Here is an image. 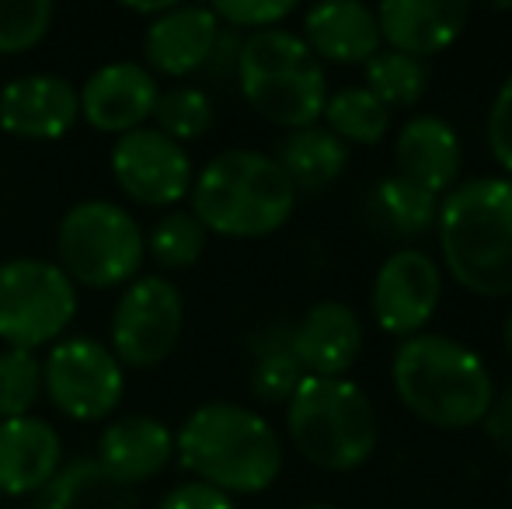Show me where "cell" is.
Returning <instances> with one entry per match:
<instances>
[{"instance_id":"cell-25","label":"cell","mask_w":512,"mask_h":509,"mask_svg":"<svg viewBox=\"0 0 512 509\" xmlns=\"http://www.w3.org/2000/svg\"><path fill=\"white\" fill-rule=\"evenodd\" d=\"M324 129L331 136L349 147V143H359V147H373L387 136L391 129V112L377 102L366 88H342L335 95H328V105H324Z\"/></svg>"},{"instance_id":"cell-4","label":"cell","mask_w":512,"mask_h":509,"mask_svg":"<svg viewBox=\"0 0 512 509\" xmlns=\"http://www.w3.org/2000/svg\"><path fill=\"white\" fill-rule=\"evenodd\" d=\"M192 217L206 234L255 241L283 231L297 210V189L272 154L234 147L206 161L192 182Z\"/></svg>"},{"instance_id":"cell-33","label":"cell","mask_w":512,"mask_h":509,"mask_svg":"<svg viewBox=\"0 0 512 509\" xmlns=\"http://www.w3.org/2000/svg\"><path fill=\"white\" fill-rule=\"evenodd\" d=\"M488 150L506 178H512V74L499 84L488 109Z\"/></svg>"},{"instance_id":"cell-26","label":"cell","mask_w":512,"mask_h":509,"mask_svg":"<svg viewBox=\"0 0 512 509\" xmlns=\"http://www.w3.org/2000/svg\"><path fill=\"white\" fill-rule=\"evenodd\" d=\"M425 88H429V70H425V63L415 60V56L380 49V53L366 63V91H370L387 112L418 105Z\"/></svg>"},{"instance_id":"cell-31","label":"cell","mask_w":512,"mask_h":509,"mask_svg":"<svg viewBox=\"0 0 512 509\" xmlns=\"http://www.w3.org/2000/svg\"><path fill=\"white\" fill-rule=\"evenodd\" d=\"M49 0H0V56H18L35 49L53 25Z\"/></svg>"},{"instance_id":"cell-36","label":"cell","mask_w":512,"mask_h":509,"mask_svg":"<svg viewBox=\"0 0 512 509\" xmlns=\"http://www.w3.org/2000/svg\"><path fill=\"white\" fill-rule=\"evenodd\" d=\"M502 339H506V353H509V360H512V311H509V318H506V328H502Z\"/></svg>"},{"instance_id":"cell-5","label":"cell","mask_w":512,"mask_h":509,"mask_svg":"<svg viewBox=\"0 0 512 509\" xmlns=\"http://www.w3.org/2000/svg\"><path fill=\"white\" fill-rule=\"evenodd\" d=\"M241 95L265 123L283 129L317 126L328 105V74L297 32L265 28L241 39L237 53Z\"/></svg>"},{"instance_id":"cell-12","label":"cell","mask_w":512,"mask_h":509,"mask_svg":"<svg viewBox=\"0 0 512 509\" xmlns=\"http://www.w3.org/2000/svg\"><path fill=\"white\" fill-rule=\"evenodd\" d=\"M439 297H443V272L436 258L418 248H405L380 262L370 290V311L387 335L411 339L425 332Z\"/></svg>"},{"instance_id":"cell-9","label":"cell","mask_w":512,"mask_h":509,"mask_svg":"<svg viewBox=\"0 0 512 509\" xmlns=\"http://www.w3.org/2000/svg\"><path fill=\"white\" fill-rule=\"evenodd\" d=\"M126 374L115 353L88 335L60 339L42 360V391L74 422H98L119 408Z\"/></svg>"},{"instance_id":"cell-18","label":"cell","mask_w":512,"mask_h":509,"mask_svg":"<svg viewBox=\"0 0 512 509\" xmlns=\"http://www.w3.org/2000/svg\"><path fill=\"white\" fill-rule=\"evenodd\" d=\"M394 168L405 182L443 199L460 185V168H464L457 129L439 116L408 119L394 140Z\"/></svg>"},{"instance_id":"cell-17","label":"cell","mask_w":512,"mask_h":509,"mask_svg":"<svg viewBox=\"0 0 512 509\" xmlns=\"http://www.w3.org/2000/svg\"><path fill=\"white\" fill-rule=\"evenodd\" d=\"M373 11L387 49L415 60L450 49L471 18V4L460 0H384Z\"/></svg>"},{"instance_id":"cell-38","label":"cell","mask_w":512,"mask_h":509,"mask_svg":"<svg viewBox=\"0 0 512 509\" xmlns=\"http://www.w3.org/2000/svg\"><path fill=\"white\" fill-rule=\"evenodd\" d=\"M509 489H512V482H509Z\"/></svg>"},{"instance_id":"cell-22","label":"cell","mask_w":512,"mask_h":509,"mask_svg":"<svg viewBox=\"0 0 512 509\" xmlns=\"http://www.w3.org/2000/svg\"><path fill=\"white\" fill-rule=\"evenodd\" d=\"M32 509H140V499L129 485L115 482L95 457H81L56 471Z\"/></svg>"},{"instance_id":"cell-30","label":"cell","mask_w":512,"mask_h":509,"mask_svg":"<svg viewBox=\"0 0 512 509\" xmlns=\"http://www.w3.org/2000/svg\"><path fill=\"white\" fill-rule=\"evenodd\" d=\"M304 377L307 374L290 353V332H286L283 342L276 339L269 346H258V363L251 370V394L265 405H286Z\"/></svg>"},{"instance_id":"cell-10","label":"cell","mask_w":512,"mask_h":509,"mask_svg":"<svg viewBox=\"0 0 512 509\" xmlns=\"http://www.w3.org/2000/svg\"><path fill=\"white\" fill-rule=\"evenodd\" d=\"M185 328V300L171 279L136 276L112 311V353L122 367H157L175 353Z\"/></svg>"},{"instance_id":"cell-34","label":"cell","mask_w":512,"mask_h":509,"mask_svg":"<svg viewBox=\"0 0 512 509\" xmlns=\"http://www.w3.org/2000/svg\"><path fill=\"white\" fill-rule=\"evenodd\" d=\"M157 509H237L234 499L227 492L213 489V485L203 482H182L161 499Z\"/></svg>"},{"instance_id":"cell-37","label":"cell","mask_w":512,"mask_h":509,"mask_svg":"<svg viewBox=\"0 0 512 509\" xmlns=\"http://www.w3.org/2000/svg\"><path fill=\"white\" fill-rule=\"evenodd\" d=\"M297 509H335V506H328V503H304V506H297Z\"/></svg>"},{"instance_id":"cell-21","label":"cell","mask_w":512,"mask_h":509,"mask_svg":"<svg viewBox=\"0 0 512 509\" xmlns=\"http://www.w3.org/2000/svg\"><path fill=\"white\" fill-rule=\"evenodd\" d=\"M317 60L342 63V67H366L380 53L377 11L359 0H331L317 4L304 14V35Z\"/></svg>"},{"instance_id":"cell-23","label":"cell","mask_w":512,"mask_h":509,"mask_svg":"<svg viewBox=\"0 0 512 509\" xmlns=\"http://www.w3.org/2000/svg\"><path fill=\"white\" fill-rule=\"evenodd\" d=\"M276 164L286 171L297 192L328 189L349 164V147L338 136H331L324 126L293 129L279 140Z\"/></svg>"},{"instance_id":"cell-14","label":"cell","mask_w":512,"mask_h":509,"mask_svg":"<svg viewBox=\"0 0 512 509\" xmlns=\"http://www.w3.org/2000/svg\"><path fill=\"white\" fill-rule=\"evenodd\" d=\"M81 119L77 88L60 74L14 77L0 91V129L18 140H60Z\"/></svg>"},{"instance_id":"cell-27","label":"cell","mask_w":512,"mask_h":509,"mask_svg":"<svg viewBox=\"0 0 512 509\" xmlns=\"http://www.w3.org/2000/svg\"><path fill=\"white\" fill-rule=\"evenodd\" d=\"M154 119V129H161L164 136L185 147V140H199L213 129L216 109L203 88H171L161 91V98H157Z\"/></svg>"},{"instance_id":"cell-2","label":"cell","mask_w":512,"mask_h":509,"mask_svg":"<svg viewBox=\"0 0 512 509\" xmlns=\"http://www.w3.org/2000/svg\"><path fill=\"white\" fill-rule=\"evenodd\" d=\"M175 457L196 482L230 499L265 492L283 471V443L272 422L234 401L199 405L175 433Z\"/></svg>"},{"instance_id":"cell-28","label":"cell","mask_w":512,"mask_h":509,"mask_svg":"<svg viewBox=\"0 0 512 509\" xmlns=\"http://www.w3.org/2000/svg\"><path fill=\"white\" fill-rule=\"evenodd\" d=\"M147 252L164 265V269H192L206 252V227L192 213H168L154 224L147 238Z\"/></svg>"},{"instance_id":"cell-8","label":"cell","mask_w":512,"mask_h":509,"mask_svg":"<svg viewBox=\"0 0 512 509\" xmlns=\"http://www.w3.org/2000/svg\"><path fill=\"white\" fill-rule=\"evenodd\" d=\"M77 314V286L49 258L0 262V342L35 353L70 328Z\"/></svg>"},{"instance_id":"cell-15","label":"cell","mask_w":512,"mask_h":509,"mask_svg":"<svg viewBox=\"0 0 512 509\" xmlns=\"http://www.w3.org/2000/svg\"><path fill=\"white\" fill-rule=\"evenodd\" d=\"M290 353L307 377H345L363 353V321L342 300H317L290 328Z\"/></svg>"},{"instance_id":"cell-11","label":"cell","mask_w":512,"mask_h":509,"mask_svg":"<svg viewBox=\"0 0 512 509\" xmlns=\"http://www.w3.org/2000/svg\"><path fill=\"white\" fill-rule=\"evenodd\" d=\"M112 178L133 203L175 206L192 192L196 168L182 143L164 136L161 129L143 126L119 136L108 154Z\"/></svg>"},{"instance_id":"cell-19","label":"cell","mask_w":512,"mask_h":509,"mask_svg":"<svg viewBox=\"0 0 512 509\" xmlns=\"http://www.w3.org/2000/svg\"><path fill=\"white\" fill-rule=\"evenodd\" d=\"M63 468V440L53 422L0 419V496H39Z\"/></svg>"},{"instance_id":"cell-6","label":"cell","mask_w":512,"mask_h":509,"mask_svg":"<svg viewBox=\"0 0 512 509\" xmlns=\"http://www.w3.org/2000/svg\"><path fill=\"white\" fill-rule=\"evenodd\" d=\"M286 433L300 457L321 471H356L380 443V419L349 377H304L286 401Z\"/></svg>"},{"instance_id":"cell-3","label":"cell","mask_w":512,"mask_h":509,"mask_svg":"<svg viewBox=\"0 0 512 509\" xmlns=\"http://www.w3.org/2000/svg\"><path fill=\"white\" fill-rule=\"evenodd\" d=\"M391 381L401 405L436 429L481 426L495 401V381L485 360L464 342L436 332L401 339Z\"/></svg>"},{"instance_id":"cell-29","label":"cell","mask_w":512,"mask_h":509,"mask_svg":"<svg viewBox=\"0 0 512 509\" xmlns=\"http://www.w3.org/2000/svg\"><path fill=\"white\" fill-rule=\"evenodd\" d=\"M42 394V363L25 349H4L0 353V419H21L32 415Z\"/></svg>"},{"instance_id":"cell-16","label":"cell","mask_w":512,"mask_h":509,"mask_svg":"<svg viewBox=\"0 0 512 509\" xmlns=\"http://www.w3.org/2000/svg\"><path fill=\"white\" fill-rule=\"evenodd\" d=\"M223 25L213 7L175 4L154 18L143 35V60L150 74L164 77H189L203 70L216 49Z\"/></svg>"},{"instance_id":"cell-13","label":"cell","mask_w":512,"mask_h":509,"mask_svg":"<svg viewBox=\"0 0 512 509\" xmlns=\"http://www.w3.org/2000/svg\"><path fill=\"white\" fill-rule=\"evenodd\" d=\"M157 98H161L157 77L143 63L133 60L105 63L77 91L84 123L95 126L98 133L115 136H126L133 129L147 126V119H154Z\"/></svg>"},{"instance_id":"cell-7","label":"cell","mask_w":512,"mask_h":509,"mask_svg":"<svg viewBox=\"0 0 512 509\" xmlns=\"http://www.w3.org/2000/svg\"><path fill=\"white\" fill-rule=\"evenodd\" d=\"M143 241L133 213L108 199H84L56 227V265L88 290H115L140 276Z\"/></svg>"},{"instance_id":"cell-35","label":"cell","mask_w":512,"mask_h":509,"mask_svg":"<svg viewBox=\"0 0 512 509\" xmlns=\"http://www.w3.org/2000/svg\"><path fill=\"white\" fill-rule=\"evenodd\" d=\"M481 426H485V433L492 436L502 450H512V384L506 391H495V401Z\"/></svg>"},{"instance_id":"cell-24","label":"cell","mask_w":512,"mask_h":509,"mask_svg":"<svg viewBox=\"0 0 512 509\" xmlns=\"http://www.w3.org/2000/svg\"><path fill=\"white\" fill-rule=\"evenodd\" d=\"M439 199L425 189L405 182L401 175H387L373 185L370 196V217L380 231L394 238H418V234L436 227Z\"/></svg>"},{"instance_id":"cell-32","label":"cell","mask_w":512,"mask_h":509,"mask_svg":"<svg viewBox=\"0 0 512 509\" xmlns=\"http://www.w3.org/2000/svg\"><path fill=\"white\" fill-rule=\"evenodd\" d=\"M293 11H297L293 0H220V4H213L220 25L227 21L230 28H255V32L276 28Z\"/></svg>"},{"instance_id":"cell-1","label":"cell","mask_w":512,"mask_h":509,"mask_svg":"<svg viewBox=\"0 0 512 509\" xmlns=\"http://www.w3.org/2000/svg\"><path fill=\"white\" fill-rule=\"evenodd\" d=\"M443 265L464 290L512 297V178H467L439 199Z\"/></svg>"},{"instance_id":"cell-20","label":"cell","mask_w":512,"mask_h":509,"mask_svg":"<svg viewBox=\"0 0 512 509\" xmlns=\"http://www.w3.org/2000/svg\"><path fill=\"white\" fill-rule=\"evenodd\" d=\"M175 457V433L154 415H126L105 426L98 440V457L108 475L122 485H143L150 478L164 475V468Z\"/></svg>"}]
</instances>
